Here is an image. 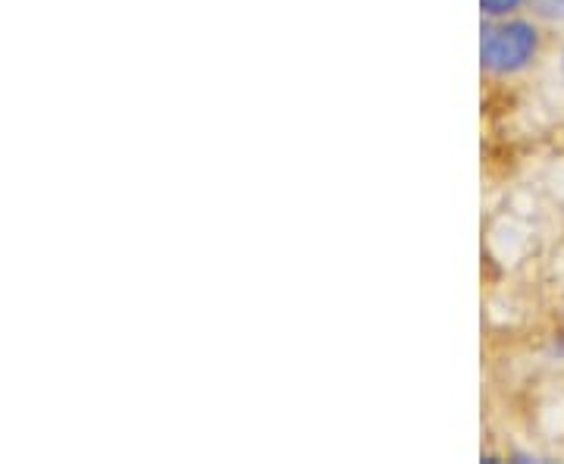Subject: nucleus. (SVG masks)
I'll list each match as a JSON object with an SVG mask.
<instances>
[{"mask_svg":"<svg viewBox=\"0 0 564 464\" xmlns=\"http://www.w3.org/2000/svg\"><path fill=\"white\" fill-rule=\"evenodd\" d=\"M536 54V32L527 22H505L484 32V66L492 73H514Z\"/></svg>","mask_w":564,"mask_h":464,"instance_id":"f257e3e1","label":"nucleus"},{"mask_svg":"<svg viewBox=\"0 0 564 464\" xmlns=\"http://www.w3.org/2000/svg\"><path fill=\"white\" fill-rule=\"evenodd\" d=\"M533 3L549 20H564V0H533Z\"/></svg>","mask_w":564,"mask_h":464,"instance_id":"f03ea898","label":"nucleus"},{"mask_svg":"<svg viewBox=\"0 0 564 464\" xmlns=\"http://www.w3.org/2000/svg\"><path fill=\"white\" fill-rule=\"evenodd\" d=\"M484 3L486 13H492V17H499V13H508V10H514L521 0H480Z\"/></svg>","mask_w":564,"mask_h":464,"instance_id":"7ed1b4c3","label":"nucleus"}]
</instances>
